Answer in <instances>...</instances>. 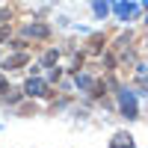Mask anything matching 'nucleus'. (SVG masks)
I'll list each match as a JSON object with an SVG mask.
<instances>
[{"instance_id":"f257e3e1","label":"nucleus","mask_w":148,"mask_h":148,"mask_svg":"<svg viewBox=\"0 0 148 148\" xmlns=\"http://www.w3.org/2000/svg\"><path fill=\"white\" fill-rule=\"evenodd\" d=\"M119 107H121V113H125L127 119H136V98H133L130 89H121L119 92Z\"/></svg>"},{"instance_id":"f03ea898","label":"nucleus","mask_w":148,"mask_h":148,"mask_svg":"<svg viewBox=\"0 0 148 148\" xmlns=\"http://www.w3.org/2000/svg\"><path fill=\"white\" fill-rule=\"evenodd\" d=\"M24 36H33V39H47V36H51V27H45V24H27V27H24Z\"/></svg>"},{"instance_id":"7ed1b4c3","label":"nucleus","mask_w":148,"mask_h":148,"mask_svg":"<svg viewBox=\"0 0 148 148\" xmlns=\"http://www.w3.org/2000/svg\"><path fill=\"white\" fill-rule=\"evenodd\" d=\"M24 92L27 95H45V80H27V86H24Z\"/></svg>"},{"instance_id":"20e7f679","label":"nucleus","mask_w":148,"mask_h":148,"mask_svg":"<svg viewBox=\"0 0 148 148\" xmlns=\"http://www.w3.org/2000/svg\"><path fill=\"white\" fill-rule=\"evenodd\" d=\"M27 53H15V56H9V59H3V68L9 71V68H18V65H24V62H27Z\"/></svg>"},{"instance_id":"39448f33","label":"nucleus","mask_w":148,"mask_h":148,"mask_svg":"<svg viewBox=\"0 0 148 148\" xmlns=\"http://www.w3.org/2000/svg\"><path fill=\"white\" fill-rule=\"evenodd\" d=\"M136 80H139V89L148 95V71H145V65H136Z\"/></svg>"},{"instance_id":"423d86ee","label":"nucleus","mask_w":148,"mask_h":148,"mask_svg":"<svg viewBox=\"0 0 148 148\" xmlns=\"http://www.w3.org/2000/svg\"><path fill=\"white\" fill-rule=\"evenodd\" d=\"M130 145H133L130 133H119V136H116V142H113V148H130Z\"/></svg>"},{"instance_id":"0eeeda50","label":"nucleus","mask_w":148,"mask_h":148,"mask_svg":"<svg viewBox=\"0 0 148 148\" xmlns=\"http://www.w3.org/2000/svg\"><path fill=\"white\" fill-rule=\"evenodd\" d=\"M116 12H119V18H130L136 9H133L130 3H119V6H116Z\"/></svg>"},{"instance_id":"6e6552de","label":"nucleus","mask_w":148,"mask_h":148,"mask_svg":"<svg viewBox=\"0 0 148 148\" xmlns=\"http://www.w3.org/2000/svg\"><path fill=\"white\" fill-rule=\"evenodd\" d=\"M77 86H80V89H92V77H86V74H77Z\"/></svg>"},{"instance_id":"1a4fd4ad","label":"nucleus","mask_w":148,"mask_h":148,"mask_svg":"<svg viewBox=\"0 0 148 148\" xmlns=\"http://www.w3.org/2000/svg\"><path fill=\"white\" fill-rule=\"evenodd\" d=\"M42 62H45V65H53V62H56V51H51V53H45V59H42Z\"/></svg>"},{"instance_id":"9d476101","label":"nucleus","mask_w":148,"mask_h":148,"mask_svg":"<svg viewBox=\"0 0 148 148\" xmlns=\"http://www.w3.org/2000/svg\"><path fill=\"white\" fill-rule=\"evenodd\" d=\"M92 95L101 98V95H104V86H101V83H92Z\"/></svg>"},{"instance_id":"9b49d317","label":"nucleus","mask_w":148,"mask_h":148,"mask_svg":"<svg viewBox=\"0 0 148 148\" xmlns=\"http://www.w3.org/2000/svg\"><path fill=\"white\" fill-rule=\"evenodd\" d=\"M6 39H9V30H6V27H0V42H6Z\"/></svg>"},{"instance_id":"f8f14e48","label":"nucleus","mask_w":148,"mask_h":148,"mask_svg":"<svg viewBox=\"0 0 148 148\" xmlns=\"http://www.w3.org/2000/svg\"><path fill=\"white\" fill-rule=\"evenodd\" d=\"M145 3H148V0H145Z\"/></svg>"}]
</instances>
